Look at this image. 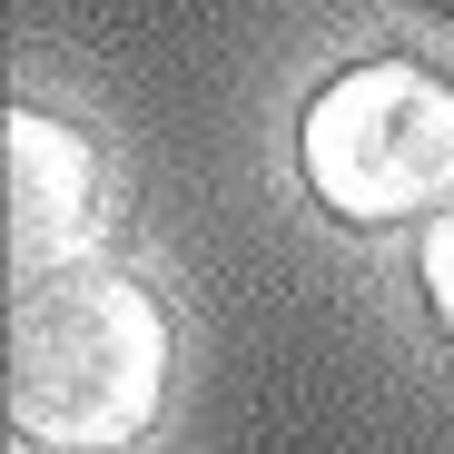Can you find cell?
<instances>
[{"label":"cell","mask_w":454,"mask_h":454,"mask_svg":"<svg viewBox=\"0 0 454 454\" xmlns=\"http://www.w3.org/2000/svg\"><path fill=\"white\" fill-rule=\"evenodd\" d=\"M168 307L129 267H50L11 296V434L30 454H129L168 415Z\"/></svg>","instance_id":"obj_1"},{"label":"cell","mask_w":454,"mask_h":454,"mask_svg":"<svg viewBox=\"0 0 454 454\" xmlns=\"http://www.w3.org/2000/svg\"><path fill=\"white\" fill-rule=\"evenodd\" d=\"M307 198L336 227H405L454 198V80L405 50L346 59L296 119Z\"/></svg>","instance_id":"obj_2"},{"label":"cell","mask_w":454,"mask_h":454,"mask_svg":"<svg viewBox=\"0 0 454 454\" xmlns=\"http://www.w3.org/2000/svg\"><path fill=\"white\" fill-rule=\"evenodd\" d=\"M109 159L80 119L59 109H11V267L20 277H50V267H80L99 238H109Z\"/></svg>","instance_id":"obj_3"},{"label":"cell","mask_w":454,"mask_h":454,"mask_svg":"<svg viewBox=\"0 0 454 454\" xmlns=\"http://www.w3.org/2000/svg\"><path fill=\"white\" fill-rule=\"evenodd\" d=\"M415 286H425V317L454 336V198L434 207V227H425V257H415Z\"/></svg>","instance_id":"obj_4"},{"label":"cell","mask_w":454,"mask_h":454,"mask_svg":"<svg viewBox=\"0 0 454 454\" xmlns=\"http://www.w3.org/2000/svg\"><path fill=\"white\" fill-rule=\"evenodd\" d=\"M415 11H434V20H454V0H415Z\"/></svg>","instance_id":"obj_5"}]
</instances>
